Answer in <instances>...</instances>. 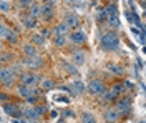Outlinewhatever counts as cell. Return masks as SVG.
<instances>
[{"instance_id": "6da1fadb", "label": "cell", "mask_w": 146, "mask_h": 123, "mask_svg": "<svg viewBox=\"0 0 146 123\" xmlns=\"http://www.w3.org/2000/svg\"><path fill=\"white\" fill-rule=\"evenodd\" d=\"M100 47H101V50H105V52H115V50H118L119 48L118 33H116L115 30L103 33L101 38H100Z\"/></svg>"}, {"instance_id": "7a4b0ae2", "label": "cell", "mask_w": 146, "mask_h": 123, "mask_svg": "<svg viewBox=\"0 0 146 123\" xmlns=\"http://www.w3.org/2000/svg\"><path fill=\"white\" fill-rule=\"evenodd\" d=\"M18 83L22 85H27V86H36L38 83H42V76L36 73V70H32V72H23L22 75L18 76Z\"/></svg>"}, {"instance_id": "3957f363", "label": "cell", "mask_w": 146, "mask_h": 123, "mask_svg": "<svg viewBox=\"0 0 146 123\" xmlns=\"http://www.w3.org/2000/svg\"><path fill=\"white\" fill-rule=\"evenodd\" d=\"M17 78H18V75L12 72L10 66H2V86L3 88H12L15 85Z\"/></svg>"}, {"instance_id": "277c9868", "label": "cell", "mask_w": 146, "mask_h": 123, "mask_svg": "<svg viewBox=\"0 0 146 123\" xmlns=\"http://www.w3.org/2000/svg\"><path fill=\"white\" fill-rule=\"evenodd\" d=\"M86 90H88L90 95H93V96H101V95L106 92V85H105V82H103V80L95 78V80H91L90 83H88Z\"/></svg>"}, {"instance_id": "5b68a950", "label": "cell", "mask_w": 146, "mask_h": 123, "mask_svg": "<svg viewBox=\"0 0 146 123\" xmlns=\"http://www.w3.org/2000/svg\"><path fill=\"white\" fill-rule=\"evenodd\" d=\"M3 112L7 115H10L12 118H22V116H23V108L18 103H13V102L3 103Z\"/></svg>"}, {"instance_id": "8992f818", "label": "cell", "mask_w": 146, "mask_h": 123, "mask_svg": "<svg viewBox=\"0 0 146 123\" xmlns=\"http://www.w3.org/2000/svg\"><path fill=\"white\" fill-rule=\"evenodd\" d=\"M131 98L129 96H121V98H118L116 102H115V106L118 108V112L123 116H128V115L131 113Z\"/></svg>"}, {"instance_id": "52a82bcc", "label": "cell", "mask_w": 146, "mask_h": 123, "mask_svg": "<svg viewBox=\"0 0 146 123\" xmlns=\"http://www.w3.org/2000/svg\"><path fill=\"white\" fill-rule=\"evenodd\" d=\"M121 118H123V115L118 112L116 106H110V108H106L103 112V120L106 123H118Z\"/></svg>"}, {"instance_id": "ba28073f", "label": "cell", "mask_w": 146, "mask_h": 123, "mask_svg": "<svg viewBox=\"0 0 146 123\" xmlns=\"http://www.w3.org/2000/svg\"><path fill=\"white\" fill-rule=\"evenodd\" d=\"M68 38H70V42H72L73 45H78V47H82V45H85L86 43V35H85V32L83 30H72L70 32V35H68Z\"/></svg>"}, {"instance_id": "9c48e42d", "label": "cell", "mask_w": 146, "mask_h": 123, "mask_svg": "<svg viewBox=\"0 0 146 123\" xmlns=\"http://www.w3.org/2000/svg\"><path fill=\"white\" fill-rule=\"evenodd\" d=\"M63 22H66L68 27H70L72 30H78L80 29V17H78V13H75V12H66V13H65Z\"/></svg>"}, {"instance_id": "30bf717a", "label": "cell", "mask_w": 146, "mask_h": 123, "mask_svg": "<svg viewBox=\"0 0 146 123\" xmlns=\"http://www.w3.org/2000/svg\"><path fill=\"white\" fill-rule=\"evenodd\" d=\"M22 63L25 66H28L30 70H38V68L43 66V60L40 57H25L22 60Z\"/></svg>"}, {"instance_id": "8fae6325", "label": "cell", "mask_w": 146, "mask_h": 123, "mask_svg": "<svg viewBox=\"0 0 146 123\" xmlns=\"http://www.w3.org/2000/svg\"><path fill=\"white\" fill-rule=\"evenodd\" d=\"M23 116H25V120H28L32 123L38 122V118H40V115H38L35 106H25L23 108Z\"/></svg>"}, {"instance_id": "7c38bea8", "label": "cell", "mask_w": 146, "mask_h": 123, "mask_svg": "<svg viewBox=\"0 0 146 123\" xmlns=\"http://www.w3.org/2000/svg\"><path fill=\"white\" fill-rule=\"evenodd\" d=\"M42 13H43V5H40L38 2H33L28 9V15L33 19H42Z\"/></svg>"}, {"instance_id": "4fadbf2b", "label": "cell", "mask_w": 146, "mask_h": 123, "mask_svg": "<svg viewBox=\"0 0 146 123\" xmlns=\"http://www.w3.org/2000/svg\"><path fill=\"white\" fill-rule=\"evenodd\" d=\"M70 27L66 22H60L53 27V35H70Z\"/></svg>"}, {"instance_id": "5bb4252c", "label": "cell", "mask_w": 146, "mask_h": 123, "mask_svg": "<svg viewBox=\"0 0 146 123\" xmlns=\"http://www.w3.org/2000/svg\"><path fill=\"white\" fill-rule=\"evenodd\" d=\"M53 17H55L53 5H48V3H45V5H43V13H42V19L48 23V22H52V20H53Z\"/></svg>"}, {"instance_id": "9a60e30c", "label": "cell", "mask_w": 146, "mask_h": 123, "mask_svg": "<svg viewBox=\"0 0 146 123\" xmlns=\"http://www.w3.org/2000/svg\"><path fill=\"white\" fill-rule=\"evenodd\" d=\"M22 23H23V27L28 30H33L36 29V25H38V19H33V17H30V15H25L23 19H22Z\"/></svg>"}, {"instance_id": "2e32d148", "label": "cell", "mask_w": 146, "mask_h": 123, "mask_svg": "<svg viewBox=\"0 0 146 123\" xmlns=\"http://www.w3.org/2000/svg\"><path fill=\"white\" fill-rule=\"evenodd\" d=\"M18 40H20V37H18V32L15 29H12L9 32V35H7V38L3 40V42H7L9 45H17L18 43Z\"/></svg>"}, {"instance_id": "e0dca14e", "label": "cell", "mask_w": 146, "mask_h": 123, "mask_svg": "<svg viewBox=\"0 0 146 123\" xmlns=\"http://www.w3.org/2000/svg\"><path fill=\"white\" fill-rule=\"evenodd\" d=\"M68 42H70L68 35H55V38H53V45L58 48H63Z\"/></svg>"}, {"instance_id": "ac0fdd59", "label": "cell", "mask_w": 146, "mask_h": 123, "mask_svg": "<svg viewBox=\"0 0 146 123\" xmlns=\"http://www.w3.org/2000/svg\"><path fill=\"white\" fill-rule=\"evenodd\" d=\"M23 53H25V57H38L36 45H33V43H25L23 45Z\"/></svg>"}, {"instance_id": "d6986e66", "label": "cell", "mask_w": 146, "mask_h": 123, "mask_svg": "<svg viewBox=\"0 0 146 123\" xmlns=\"http://www.w3.org/2000/svg\"><path fill=\"white\" fill-rule=\"evenodd\" d=\"M111 90L115 92V93L118 95V96H121L123 93H126V85H125V82H116V83H113V86H111Z\"/></svg>"}, {"instance_id": "ffe728a7", "label": "cell", "mask_w": 146, "mask_h": 123, "mask_svg": "<svg viewBox=\"0 0 146 123\" xmlns=\"http://www.w3.org/2000/svg\"><path fill=\"white\" fill-rule=\"evenodd\" d=\"M72 88H73V93H75V95H83L86 86L83 85L82 80H75V82L72 83Z\"/></svg>"}, {"instance_id": "44dd1931", "label": "cell", "mask_w": 146, "mask_h": 123, "mask_svg": "<svg viewBox=\"0 0 146 123\" xmlns=\"http://www.w3.org/2000/svg\"><path fill=\"white\" fill-rule=\"evenodd\" d=\"M105 10H106V13H108L110 17H116L118 15V5L115 3V2H110L105 5Z\"/></svg>"}, {"instance_id": "7402d4cb", "label": "cell", "mask_w": 146, "mask_h": 123, "mask_svg": "<svg viewBox=\"0 0 146 123\" xmlns=\"http://www.w3.org/2000/svg\"><path fill=\"white\" fill-rule=\"evenodd\" d=\"M101 98H103L105 102H108V103H111V102H116V100H118V95L115 93L113 90H106L105 93L101 95Z\"/></svg>"}, {"instance_id": "603a6c76", "label": "cell", "mask_w": 146, "mask_h": 123, "mask_svg": "<svg viewBox=\"0 0 146 123\" xmlns=\"http://www.w3.org/2000/svg\"><path fill=\"white\" fill-rule=\"evenodd\" d=\"M106 68H108L111 73H115V75H119V76L123 75V72H125V70H123V66L118 65V63H110Z\"/></svg>"}, {"instance_id": "cb8c5ba5", "label": "cell", "mask_w": 146, "mask_h": 123, "mask_svg": "<svg viewBox=\"0 0 146 123\" xmlns=\"http://www.w3.org/2000/svg\"><path fill=\"white\" fill-rule=\"evenodd\" d=\"M82 123H96L95 115H91L90 112H83L82 113Z\"/></svg>"}, {"instance_id": "d4e9b609", "label": "cell", "mask_w": 146, "mask_h": 123, "mask_svg": "<svg viewBox=\"0 0 146 123\" xmlns=\"http://www.w3.org/2000/svg\"><path fill=\"white\" fill-rule=\"evenodd\" d=\"M55 82L52 80V78H43L42 80V90H52V88H55Z\"/></svg>"}, {"instance_id": "484cf974", "label": "cell", "mask_w": 146, "mask_h": 123, "mask_svg": "<svg viewBox=\"0 0 146 123\" xmlns=\"http://www.w3.org/2000/svg\"><path fill=\"white\" fill-rule=\"evenodd\" d=\"M45 40H46V38L43 37L42 33H35V35L32 37V43H33V45H43V43H45Z\"/></svg>"}, {"instance_id": "4316f807", "label": "cell", "mask_w": 146, "mask_h": 123, "mask_svg": "<svg viewBox=\"0 0 146 123\" xmlns=\"http://www.w3.org/2000/svg\"><path fill=\"white\" fill-rule=\"evenodd\" d=\"M63 70H66L68 73H78V66L73 65V63H68V62H63Z\"/></svg>"}, {"instance_id": "83f0119b", "label": "cell", "mask_w": 146, "mask_h": 123, "mask_svg": "<svg viewBox=\"0 0 146 123\" xmlns=\"http://www.w3.org/2000/svg\"><path fill=\"white\" fill-rule=\"evenodd\" d=\"M73 62H75V65H82L83 62H85L83 52H75V53H73Z\"/></svg>"}, {"instance_id": "f1b7e54d", "label": "cell", "mask_w": 146, "mask_h": 123, "mask_svg": "<svg viewBox=\"0 0 146 123\" xmlns=\"http://www.w3.org/2000/svg\"><path fill=\"white\" fill-rule=\"evenodd\" d=\"M108 19H110V15L106 13V10H105V7H103V9L98 12V15H96V20H98V22L101 23V22H105V20L108 22Z\"/></svg>"}, {"instance_id": "f546056e", "label": "cell", "mask_w": 146, "mask_h": 123, "mask_svg": "<svg viewBox=\"0 0 146 123\" xmlns=\"http://www.w3.org/2000/svg\"><path fill=\"white\" fill-rule=\"evenodd\" d=\"M108 23H110V27H111L113 30L119 29V19H118V15H116V17H110V19H108Z\"/></svg>"}, {"instance_id": "4dcf8cb0", "label": "cell", "mask_w": 146, "mask_h": 123, "mask_svg": "<svg viewBox=\"0 0 146 123\" xmlns=\"http://www.w3.org/2000/svg\"><path fill=\"white\" fill-rule=\"evenodd\" d=\"M32 3H33V0H17V5L20 9H30Z\"/></svg>"}, {"instance_id": "1f68e13d", "label": "cell", "mask_w": 146, "mask_h": 123, "mask_svg": "<svg viewBox=\"0 0 146 123\" xmlns=\"http://www.w3.org/2000/svg\"><path fill=\"white\" fill-rule=\"evenodd\" d=\"M10 27H7L5 23H2V29H0V37H2V40H5L7 38V35H9V32H10Z\"/></svg>"}, {"instance_id": "d6a6232c", "label": "cell", "mask_w": 146, "mask_h": 123, "mask_svg": "<svg viewBox=\"0 0 146 123\" xmlns=\"http://www.w3.org/2000/svg\"><path fill=\"white\" fill-rule=\"evenodd\" d=\"M35 108H36V112H38V115H40V116H43V115L46 113V106H45V105H38V103H36Z\"/></svg>"}, {"instance_id": "836d02e7", "label": "cell", "mask_w": 146, "mask_h": 123, "mask_svg": "<svg viewBox=\"0 0 146 123\" xmlns=\"http://www.w3.org/2000/svg\"><path fill=\"white\" fill-rule=\"evenodd\" d=\"M9 9H10V3L7 2V0H2V12H3V13H7Z\"/></svg>"}, {"instance_id": "e575fe53", "label": "cell", "mask_w": 146, "mask_h": 123, "mask_svg": "<svg viewBox=\"0 0 146 123\" xmlns=\"http://www.w3.org/2000/svg\"><path fill=\"white\" fill-rule=\"evenodd\" d=\"M56 102H62V103H70V100L66 96H56Z\"/></svg>"}, {"instance_id": "d590c367", "label": "cell", "mask_w": 146, "mask_h": 123, "mask_svg": "<svg viewBox=\"0 0 146 123\" xmlns=\"http://www.w3.org/2000/svg\"><path fill=\"white\" fill-rule=\"evenodd\" d=\"M42 35H43V37H50V35H52V30H50V29H43V30H42Z\"/></svg>"}, {"instance_id": "8d00e7d4", "label": "cell", "mask_w": 146, "mask_h": 123, "mask_svg": "<svg viewBox=\"0 0 146 123\" xmlns=\"http://www.w3.org/2000/svg\"><path fill=\"white\" fill-rule=\"evenodd\" d=\"M125 85H126V88H128V90H129V88L133 90V86H135L133 83H131V82H129V80H125Z\"/></svg>"}, {"instance_id": "74e56055", "label": "cell", "mask_w": 146, "mask_h": 123, "mask_svg": "<svg viewBox=\"0 0 146 123\" xmlns=\"http://www.w3.org/2000/svg\"><path fill=\"white\" fill-rule=\"evenodd\" d=\"M7 100H9V95H7V93H2V103H7Z\"/></svg>"}, {"instance_id": "f35d334b", "label": "cell", "mask_w": 146, "mask_h": 123, "mask_svg": "<svg viewBox=\"0 0 146 123\" xmlns=\"http://www.w3.org/2000/svg\"><path fill=\"white\" fill-rule=\"evenodd\" d=\"M45 3H48V5H55L56 0H45Z\"/></svg>"}, {"instance_id": "ab89813d", "label": "cell", "mask_w": 146, "mask_h": 123, "mask_svg": "<svg viewBox=\"0 0 146 123\" xmlns=\"http://www.w3.org/2000/svg\"><path fill=\"white\" fill-rule=\"evenodd\" d=\"M139 3H141V7H143L145 12H146V0H139Z\"/></svg>"}, {"instance_id": "60d3db41", "label": "cell", "mask_w": 146, "mask_h": 123, "mask_svg": "<svg viewBox=\"0 0 146 123\" xmlns=\"http://www.w3.org/2000/svg\"><path fill=\"white\" fill-rule=\"evenodd\" d=\"M50 115H52V118H56V116H58V113H56L55 110H53V112H52V113H50Z\"/></svg>"}, {"instance_id": "b9f144b4", "label": "cell", "mask_w": 146, "mask_h": 123, "mask_svg": "<svg viewBox=\"0 0 146 123\" xmlns=\"http://www.w3.org/2000/svg\"><path fill=\"white\" fill-rule=\"evenodd\" d=\"M143 53H145V55H146V47H143Z\"/></svg>"}]
</instances>
